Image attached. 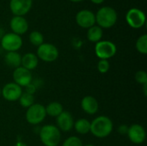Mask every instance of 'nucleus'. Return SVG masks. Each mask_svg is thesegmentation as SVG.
I'll use <instances>...</instances> for the list:
<instances>
[{
	"instance_id": "30",
	"label": "nucleus",
	"mask_w": 147,
	"mask_h": 146,
	"mask_svg": "<svg viewBox=\"0 0 147 146\" xmlns=\"http://www.w3.org/2000/svg\"><path fill=\"white\" fill-rule=\"evenodd\" d=\"M105 0H90V2H92L94 4H102Z\"/></svg>"
},
{
	"instance_id": "9",
	"label": "nucleus",
	"mask_w": 147,
	"mask_h": 146,
	"mask_svg": "<svg viewBox=\"0 0 147 146\" xmlns=\"http://www.w3.org/2000/svg\"><path fill=\"white\" fill-rule=\"evenodd\" d=\"M22 93V88L14 82L6 83L3 89H1V96H3V99L8 102L18 101Z\"/></svg>"
},
{
	"instance_id": "10",
	"label": "nucleus",
	"mask_w": 147,
	"mask_h": 146,
	"mask_svg": "<svg viewBox=\"0 0 147 146\" xmlns=\"http://www.w3.org/2000/svg\"><path fill=\"white\" fill-rule=\"evenodd\" d=\"M33 5V0H9V9L14 15L24 16Z\"/></svg>"
},
{
	"instance_id": "26",
	"label": "nucleus",
	"mask_w": 147,
	"mask_h": 146,
	"mask_svg": "<svg viewBox=\"0 0 147 146\" xmlns=\"http://www.w3.org/2000/svg\"><path fill=\"white\" fill-rule=\"evenodd\" d=\"M110 68V65L109 60L107 59H100V61L97 64V70L100 73L104 74L107 73L109 71Z\"/></svg>"
},
{
	"instance_id": "13",
	"label": "nucleus",
	"mask_w": 147,
	"mask_h": 146,
	"mask_svg": "<svg viewBox=\"0 0 147 146\" xmlns=\"http://www.w3.org/2000/svg\"><path fill=\"white\" fill-rule=\"evenodd\" d=\"M77 24L83 28H90L96 24V15L90 9H81L76 14Z\"/></svg>"
},
{
	"instance_id": "6",
	"label": "nucleus",
	"mask_w": 147,
	"mask_h": 146,
	"mask_svg": "<svg viewBox=\"0 0 147 146\" xmlns=\"http://www.w3.org/2000/svg\"><path fill=\"white\" fill-rule=\"evenodd\" d=\"M59 50L58 48L51 43H43L37 48L36 56L38 59H41L44 62L51 63L55 61L59 58Z\"/></svg>"
},
{
	"instance_id": "27",
	"label": "nucleus",
	"mask_w": 147,
	"mask_h": 146,
	"mask_svg": "<svg viewBox=\"0 0 147 146\" xmlns=\"http://www.w3.org/2000/svg\"><path fill=\"white\" fill-rule=\"evenodd\" d=\"M135 80L138 83L145 85L147 84V73L145 71H139L135 74Z\"/></svg>"
},
{
	"instance_id": "2",
	"label": "nucleus",
	"mask_w": 147,
	"mask_h": 146,
	"mask_svg": "<svg viewBox=\"0 0 147 146\" xmlns=\"http://www.w3.org/2000/svg\"><path fill=\"white\" fill-rule=\"evenodd\" d=\"M96 15V23L102 28H110L115 25L117 22V12L116 10L109 6H103L100 8Z\"/></svg>"
},
{
	"instance_id": "21",
	"label": "nucleus",
	"mask_w": 147,
	"mask_h": 146,
	"mask_svg": "<svg viewBox=\"0 0 147 146\" xmlns=\"http://www.w3.org/2000/svg\"><path fill=\"white\" fill-rule=\"evenodd\" d=\"M73 128L78 134H87L90 131V122L86 119H79L74 122Z\"/></svg>"
},
{
	"instance_id": "35",
	"label": "nucleus",
	"mask_w": 147,
	"mask_h": 146,
	"mask_svg": "<svg viewBox=\"0 0 147 146\" xmlns=\"http://www.w3.org/2000/svg\"><path fill=\"white\" fill-rule=\"evenodd\" d=\"M0 97H1V88H0Z\"/></svg>"
},
{
	"instance_id": "20",
	"label": "nucleus",
	"mask_w": 147,
	"mask_h": 146,
	"mask_svg": "<svg viewBox=\"0 0 147 146\" xmlns=\"http://www.w3.org/2000/svg\"><path fill=\"white\" fill-rule=\"evenodd\" d=\"M45 108H46L47 115H49L54 118L58 117L64 111V108L62 104L59 102H52L48 103L47 106L45 107Z\"/></svg>"
},
{
	"instance_id": "25",
	"label": "nucleus",
	"mask_w": 147,
	"mask_h": 146,
	"mask_svg": "<svg viewBox=\"0 0 147 146\" xmlns=\"http://www.w3.org/2000/svg\"><path fill=\"white\" fill-rule=\"evenodd\" d=\"M62 146H84L83 145V142L82 140L77 137V136H71L69 138H67Z\"/></svg>"
},
{
	"instance_id": "17",
	"label": "nucleus",
	"mask_w": 147,
	"mask_h": 146,
	"mask_svg": "<svg viewBox=\"0 0 147 146\" xmlns=\"http://www.w3.org/2000/svg\"><path fill=\"white\" fill-rule=\"evenodd\" d=\"M39 64V59L36 56V54L33 52H27L23 56H22V63L21 66L28 70L32 71L34 70Z\"/></svg>"
},
{
	"instance_id": "5",
	"label": "nucleus",
	"mask_w": 147,
	"mask_h": 146,
	"mask_svg": "<svg viewBox=\"0 0 147 146\" xmlns=\"http://www.w3.org/2000/svg\"><path fill=\"white\" fill-rule=\"evenodd\" d=\"M117 52V47L115 43L110 40H100L96 43L95 53L100 59H107L113 58Z\"/></svg>"
},
{
	"instance_id": "14",
	"label": "nucleus",
	"mask_w": 147,
	"mask_h": 146,
	"mask_svg": "<svg viewBox=\"0 0 147 146\" xmlns=\"http://www.w3.org/2000/svg\"><path fill=\"white\" fill-rule=\"evenodd\" d=\"M74 126V120L72 115L67 112L63 111L58 117H56V126L59 131L68 133L71 131Z\"/></svg>"
},
{
	"instance_id": "4",
	"label": "nucleus",
	"mask_w": 147,
	"mask_h": 146,
	"mask_svg": "<svg viewBox=\"0 0 147 146\" xmlns=\"http://www.w3.org/2000/svg\"><path fill=\"white\" fill-rule=\"evenodd\" d=\"M47 113L45 107L40 103H34L27 108L25 118L28 124L36 126L40 124L46 119Z\"/></svg>"
},
{
	"instance_id": "32",
	"label": "nucleus",
	"mask_w": 147,
	"mask_h": 146,
	"mask_svg": "<svg viewBox=\"0 0 147 146\" xmlns=\"http://www.w3.org/2000/svg\"><path fill=\"white\" fill-rule=\"evenodd\" d=\"M143 90H144V95H145V96H147V84L143 85Z\"/></svg>"
},
{
	"instance_id": "34",
	"label": "nucleus",
	"mask_w": 147,
	"mask_h": 146,
	"mask_svg": "<svg viewBox=\"0 0 147 146\" xmlns=\"http://www.w3.org/2000/svg\"><path fill=\"white\" fill-rule=\"evenodd\" d=\"M84 146H95L94 145H84Z\"/></svg>"
},
{
	"instance_id": "31",
	"label": "nucleus",
	"mask_w": 147,
	"mask_h": 146,
	"mask_svg": "<svg viewBox=\"0 0 147 146\" xmlns=\"http://www.w3.org/2000/svg\"><path fill=\"white\" fill-rule=\"evenodd\" d=\"M15 146H28L25 143H23V142H22V141H18L16 145H15Z\"/></svg>"
},
{
	"instance_id": "11",
	"label": "nucleus",
	"mask_w": 147,
	"mask_h": 146,
	"mask_svg": "<svg viewBox=\"0 0 147 146\" xmlns=\"http://www.w3.org/2000/svg\"><path fill=\"white\" fill-rule=\"evenodd\" d=\"M129 140L135 145H140L146 141V132L144 126L140 124H133L128 127L127 133Z\"/></svg>"
},
{
	"instance_id": "18",
	"label": "nucleus",
	"mask_w": 147,
	"mask_h": 146,
	"mask_svg": "<svg viewBox=\"0 0 147 146\" xmlns=\"http://www.w3.org/2000/svg\"><path fill=\"white\" fill-rule=\"evenodd\" d=\"M5 64L11 68H17L21 66L22 55L17 52H8L4 56Z\"/></svg>"
},
{
	"instance_id": "19",
	"label": "nucleus",
	"mask_w": 147,
	"mask_h": 146,
	"mask_svg": "<svg viewBox=\"0 0 147 146\" xmlns=\"http://www.w3.org/2000/svg\"><path fill=\"white\" fill-rule=\"evenodd\" d=\"M103 35L102 28L97 25H94L91 28H88L87 31V39L89 41L93 43H97L98 41L102 40Z\"/></svg>"
},
{
	"instance_id": "24",
	"label": "nucleus",
	"mask_w": 147,
	"mask_h": 146,
	"mask_svg": "<svg viewBox=\"0 0 147 146\" xmlns=\"http://www.w3.org/2000/svg\"><path fill=\"white\" fill-rule=\"evenodd\" d=\"M136 49L141 54L147 53V35L143 34L140 36L136 41Z\"/></svg>"
},
{
	"instance_id": "33",
	"label": "nucleus",
	"mask_w": 147,
	"mask_h": 146,
	"mask_svg": "<svg viewBox=\"0 0 147 146\" xmlns=\"http://www.w3.org/2000/svg\"><path fill=\"white\" fill-rule=\"evenodd\" d=\"M71 2H73V3H78V2H82L84 0H70Z\"/></svg>"
},
{
	"instance_id": "28",
	"label": "nucleus",
	"mask_w": 147,
	"mask_h": 146,
	"mask_svg": "<svg viewBox=\"0 0 147 146\" xmlns=\"http://www.w3.org/2000/svg\"><path fill=\"white\" fill-rule=\"evenodd\" d=\"M24 88H25V91L24 92H26L28 94H30V95H34L36 92V90H37V86L34 83H29L28 85H27Z\"/></svg>"
},
{
	"instance_id": "1",
	"label": "nucleus",
	"mask_w": 147,
	"mask_h": 146,
	"mask_svg": "<svg viewBox=\"0 0 147 146\" xmlns=\"http://www.w3.org/2000/svg\"><path fill=\"white\" fill-rule=\"evenodd\" d=\"M114 129V124L110 118L105 115H100L90 122L91 134L98 139L107 138L111 134Z\"/></svg>"
},
{
	"instance_id": "8",
	"label": "nucleus",
	"mask_w": 147,
	"mask_h": 146,
	"mask_svg": "<svg viewBox=\"0 0 147 146\" xmlns=\"http://www.w3.org/2000/svg\"><path fill=\"white\" fill-rule=\"evenodd\" d=\"M126 21L131 28L135 29L140 28L146 24V14L140 9L132 8L126 14Z\"/></svg>"
},
{
	"instance_id": "29",
	"label": "nucleus",
	"mask_w": 147,
	"mask_h": 146,
	"mask_svg": "<svg viewBox=\"0 0 147 146\" xmlns=\"http://www.w3.org/2000/svg\"><path fill=\"white\" fill-rule=\"evenodd\" d=\"M127 130H128V127L126 125H121L118 128V133L122 134V135H125L127 133Z\"/></svg>"
},
{
	"instance_id": "12",
	"label": "nucleus",
	"mask_w": 147,
	"mask_h": 146,
	"mask_svg": "<svg viewBox=\"0 0 147 146\" xmlns=\"http://www.w3.org/2000/svg\"><path fill=\"white\" fill-rule=\"evenodd\" d=\"M12 77H13L14 83L22 88L26 87L27 85L31 83L33 81V76H32L31 71L22 66H19L14 69Z\"/></svg>"
},
{
	"instance_id": "7",
	"label": "nucleus",
	"mask_w": 147,
	"mask_h": 146,
	"mask_svg": "<svg viewBox=\"0 0 147 146\" xmlns=\"http://www.w3.org/2000/svg\"><path fill=\"white\" fill-rule=\"evenodd\" d=\"M22 39L20 35L14 33H7L1 38V46L8 52H17L22 46Z\"/></svg>"
},
{
	"instance_id": "23",
	"label": "nucleus",
	"mask_w": 147,
	"mask_h": 146,
	"mask_svg": "<svg viewBox=\"0 0 147 146\" xmlns=\"http://www.w3.org/2000/svg\"><path fill=\"white\" fill-rule=\"evenodd\" d=\"M29 41L33 46H40L41 44L44 43V36L43 34L39 31H32L29 34Z\"/></svg>"
},
{
	"instance_id": "22",
	"label": "nucleus",
	"mask_w": 147,
	"mask_h": 146,
	"mask_svg": "<svg viewBox=\"0 0 147 146\" xmlns=\"http://www.w3.org/2000/svg\"><path fill=\"white\" fill-rule=\"evenodd\" d=\"M18 101L22 108H28L30 106H32L34 103V95H30L26 92H23Z\"/></svg>"
},
{
	"instance_id": "3",
	"label": "nucleus",
	"mask_w": 147,
	"mask_h": 146,
	"mask_svg": "<svg viewBox=\"0 0 147 146\" xmlns=\"http://www.w3.org/2000/svg\"><path fill=\"white\" fill-rule=\"evenodd\" d=\"M39 136L45 146H58L61 140V132L55 125H45L40 132Z\"/></svg>"
},
{
	"instance_id": "16",
	"label": "nucleus",
	"mask_w": 147,
	"mask_h": 146,
	"mask_svg": "<svg viewBox=\"0 0 147 146\" xmlns=\"http://www.w3.org/2000/svg\"><path fill=\"white\" fill-rule=\"evenodd\" d=\"M81 108L87 114L93 115L98 112L99 102L94 96H86L81 101Z\"/></svg>"
},
{
	"instance_id": "15",
	"label": "nucleus",
	"mask_w": 147,
	"mask_h": 146,
	"mask_svg": "<svg viewBox=\"0 0 147 146\" xmlns=\"http://www.w3.org/2000/svg\"><path fill=\"white\" fill-rule=\"evenodd\" d=\"M9 27L12 33L21 36L28 30V22L24 16L14 15L9 21Z\"/></svg>"
}]
</instances>
